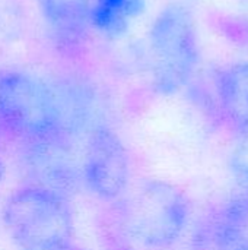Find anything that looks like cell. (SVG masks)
Wrapping results in <instances>:
<instances>
[{
    "instance_id": "6da1fadb",
    "label": "cell",
    "mask_w": 248,
    "mask_h": 250,
    "mask_svg": "<svg viewBox=\"0 0 248 250\" xmlns=\"http://www.w3.org/2000/svg\"><path fill=\"white\" fill-rule=\"evenodd\" d=\"M1 221L19 250H67L75 245V223L66 196L37 185L15 190L4 202Z\"/></svg>"
},
{
    "instance_id": "8fae6325",
    "label": "cell",
    "mask_w": 248,
    "mask_h": 250,
    "mask_svg": "<svg viewBox=\"0 0 248 250\" xmlns=\"http://www.w3.org/2000/svg\"><path fill=\"white\" fill-rule=\"evenodd\" d=\"M244 28H246L244 29V37H246V42L248 44V19L244 22Z\"/></svg>"
},
{
    "instance_id": "277c9868",
    "label": "cell",
    "mask_w": 248,
    "mask_h": 250,
    "mask_svg": "<svg viewBox=\"0 0 248 250\" xmlns=\"http://www.w3.org/2000/svg\"><path fill=\"white\" fill-rule=\"evenodd\" d=\"M0 127L28 142L58 136L54 88L20 70L0 73Z\"/></svg>"
},
{
    "instance_id": "52a82bcc",
    "label": "cell",
    "mask_w": 248,
    "mask_h": 250,
    "mask_svg": "<svg viewBox=\"0 0 248 250\" xmlns=\"http://www.w3.org/2000/svg\"><path fill=\"white\" fill-rule=\"evenodd\" d=\"M216 98L229 129L248 136V62H235L216 76Z\"/></svg>"
},
{
    "instance_id": "8992f818",
    "label": "cell",
    "mask_w": 248,
    "mask_h": 250,
    "mask_svg": "<svg viewBox=\"0 0 248 250\" xmlns=\"http://www.w3.org/2000/svg\"><path fill=\"white\" fill-rule=\"evenodd\" d=\"M28 166L37 186L51 189L64 196L77 183V167L70 148L61 136L29 141Z\"/></svg>"
},
{
    "instance_id": "4fadbf2b",
    "label": "cell",
    "mask_w": 248,
    "mask_h": 250,
    "mask_svg": "<svg viewBox=\"0 0 248 250\" xmlns=\"http://www.w3.org/2000/svg\"><path fill=\"white\" fill-rule=\"evenodd\" d=\"M67 250H88V249H82V248H79V246H76V245H73L72 248H69Z\"/></svg>"
},
{
    "instance_id": "3957f363",
    "label": "cell",
    "mask_w": 248,
    "mask_h": 250,
    "mask_svg": "<svg viewBox=\"0 0 248 250\" xmlns=\"http://www.w3.org/2000/svg\"><path fill=\"white\" fill-rule=\"evenodd\" d=\"M149 45L158 92L174 94L191 81L200 48L196 19L187 6L170 3L159 12L151 26Z\"/></svg>"
},
{
    "instance_id": "7c38bea8",
    "label": "cell",
    "mask_w": 248,
    "mask_h": 250,
    "mask_svg": "<svg viewBox=\"0 0 248 250\" xmlns=\"http://www.w3.org/2000/svg\"><path fill=\"white\" fill-rule=\"evenodd\" d=\"M3 171H4V168H3V160H1V157H0V183H1V180H3Z\"/></svg>"
},
{
    "instance_id": "5b68a950",
    "label": "cell",
    "mask_w": 248,
    "mask_h": 250,
    "mask_svg": "<svg viewBox=\"0 0 248 250\" xmlns=\"http://www.w3.org/2000/svg\"><path fill=\"white\" fill-rule=\"evenodd\" d=\"M82 168L88 188L104 199H115L129 188V152L110 127L96 126L91 130Z\"/></svg>"
},
{
    "instance_id": "30bf717a",
    "label": "cell",
    "mask_w": 248,
    "mask_h": 250,
    "mask_svg": "<svg viewBox=\"0 0 248 250\" xmlns=\"http://www.w3.org/2000/svg\"><path fill=\"white\" fill-rule=\"evenodd\" d=\"M231 250H248V239L247 237H241L238 240H235L234 243H231Z\"/></svg>"
},
{
    "instance_id": "ba28073f",
    "label": "cell",
    "mask_w": 248,
    "mask_h": 250,
    "mask_svg": "<svg viewBox=\"0 0 248 250\" xmlns=\"http://www.w3.org/2000/svg\"><path fill=\"white\" fill-rule=\"evenodd\" d=\"M39 12L58 42H80L91 26L92 0H37Z\"/></svg>"
},
{
    "instance_id": "9c48e42d",
    "label": "cell",
    "mask_w": 248,
    "mask_h": 250,
    "mask_svg": "<svg viewBox=\"0 0 248 250\" xmlns=\"http://www.w3.org/2000/svg\"><path fill=\"white\" fill-rule=\"evenodd\" d=\"M143 10V0H92L91 26L108 38H118Z\"/></svg>"
},
{
    "instance_id": "7a4b0ae2",
    "label": "cell",
    "mask_w": 248,
    "mask_h": 250,
    "mask_svg": "<svg viewBox=\"0 0 248 250\" xmlns=\"http://www.w3.org/2000/svg\"><path fill=\"white\" fill-rule=\"evenodd\" d=\"M189 217L190 204L186 193L159 179L140 182L123 205L127 234L151 249L171 248L181 237Z\"/></svg>"
}]
</instances>
